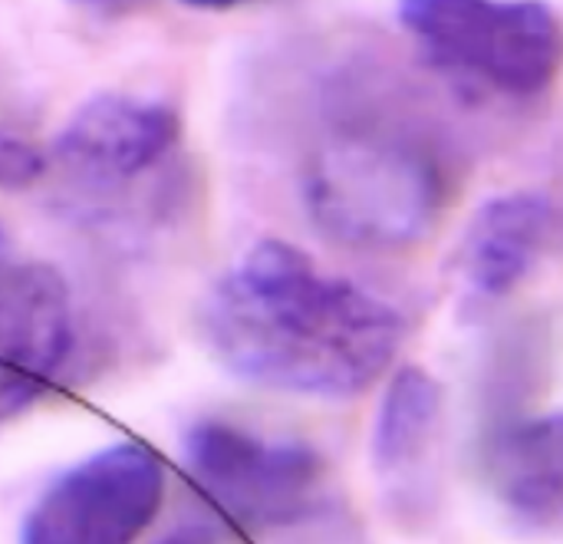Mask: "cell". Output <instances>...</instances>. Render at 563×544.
<instances>
[{"label":"cell","mask_w":563,"mask_h":544,"mask_svg":"<svg viewBox=\"0 0 563 544\" xmlns=\"http://www.w3.org/2000/svg\"><path fill=\"white\" fill-rule=\"evenodd\" d=\"M201 337L228 373L254 387L346 400L386 373L406 340V320L297 244L264 238L208 291Z\"/></svg>","instance_id":"1"},{"label":"cell","mask_w":563,"mask_h":544,"mask_svg":"<svg viewBox=\"0 0 563 544\" xmlns=\"http://www.w3.org/2000/svg\"><path fill=\"white\" fill-rule=\"evenodd\" d=\"M313 228L353 251H406L439 221L449 165L432 129L389 93L343 89L300 165Z\"/></svg>","instance_id":"2"},{"label":"cell","mask_w":563,"mask_h":544,"mask_svg":"<svg viewBox=\"0 0 563 544\" xmlns=\"http://www.w3.org/2000/svg\"><path fill=\"white\" fill-rule=\"evenodd\" d=\"M198 512L234 532H280L310 519L327 496V459L300 439L228 416L198 420L181 443Z\"/></svg>","instance_id":"3"},{"label":"cell","mask_w":563,"mask_h":544,"mask_svg":"<svg viewBox=\"0 0 563 544\" xmlns=\"http://www.w3.org/2000/svg\"><path fill=\"white\" fill-rule=\"evenodd\" d=\"M399 26L442 73L508 99L544 96L561 69L548 0H396Z\"/></svg>","instance_id":"4"},{"label":"cell","mask_w":563,"mask_h":544,"mask_svg":"<svg viewBox=\"0 0 563 544\" xmlns=\"http://www.w3.org/2000/svg\"><path fill=\"white\" fill-rule=\"evenodd\" d=\"M162 502V456L145 443H112L40 492L23 515L20 544H135Z\"/></svg>","instance_id":"5"},{"label":"cell","mask_w":563,"mask_h":544,"mask_svg":"<svg viewBox=\"0 0 563 544\" xmlns=\"http://www.w3.org/2000/svg\"><path fill=\"white\" fill-rule=\"evenodd\" d=\"M181 142L178 112L165 99L139 93H99L56 132L46 162L89 202L112 205L162 175Z\"/></svg>","instance_id":"6"},{"label":"cell","mask_w":563,"mask_h":544,"mask_svg":"<svg viewBox=\"0 0 563 544\" xmlns=\"http://www.w3.org/2000/svg\"><path fill=\"white\" fill-rule=\"evenodd\" d=\"M73 297L59 271L36 261L0 264V423L30 410L73 350Z\"/></svg>","instance_id":"7"},{"label":"cell","mask_w":563,"mask_h":544,"mask_svg":"<svg viewBox=\"0 0 563 544\" xmlns=\"http://www.w3.org/2000/svg\"><path fill=\"white\" fill-rule=\"evenodd\" d=\"M558 235V205L541 188H515L488 198L459 244V274L472 297L515 294L548 258Z\"/></svg>","instance_id":"8"},{"label":"cell","mask_w":563,"mask_h":544,"mask_svg":"<svg viewBox=\"0 0 563 544\" xmlns=\"http://www.w3.org/2000/svg\"><path fill=\"white\" fill-rule=\"evenodd\" d=\"M442 433V390L419 370H399L373 423V466L389 496L412 509L432 492V463Z\"/></svg>","instance_id":"9"},{"label":"cell","mask_w":563,"mask_h":544,"mask_svg":"<svg viewBox=\"0 0 563 544\" xmlns=\"http://www.w3.org/2000/svg\"><path fill=\"white\" fill-rule=\"evenodd\" d=\"M488 482L498 502L538 532L561 529L563 426L561 413L511 423L488 443Z\"/></svg>","instance_id":"10"},{"label":"cell","mask_w":563,"mask_h":544,"mask_svg":"<svg viewBox=\"0 0 563 544\" xmlns=\"http://www.w3.org/2000/svg\"><path fill=\"white\" fill-rule=\"evenodd\" d=\"M228 532L208 519L205 512H191V515H181L158 542L152 544H228Z\"/></svg>","instance_id":"11"},{"label":"cell","mask_w":563,"mask_h":544,"mask_svg":"<svg viewBox=\"0 0 563 544\" xmlns=\"http://www.w3.org/2000/svg\"><path fill=\"white\" fill-rule=\"evenodd\" d=\"M185 7H195V10H211V13H221V10H238L244 3H254V0H181Z\"/></svg>","instance_id":"12"},{"label":"cell","mask_w":563,"mask_h":544,"mask_svg":"<svg viewBox=\"0 0 563 544\" xmlns=\"http://www.w3.org/2000/svg\"><path fill=\"white\" fill-rule=\"evenodd\" d=\"M73 3H82V7H99V10H115V7H125L132 0H73Z\"/></svg>","instance_id":"13"},{"label":"cell","mask_w":563,"mask_h":544,"mask_svg":"<svg viewBox=\"0 0 563 544\" xmlns=\"http://www.w3.org/2000/svg\"><path fill=\"white\" fill-rule=\"evenodd\" d=\"M7 258H13V254H10V241H7V235H3V228H0V264H3Z\"/></svg>","instance_id":"14"},{"label":"cell","mask_w":563,"mask_h":544,"mask_svg":"<svg viewBox=\"0 0 563 544\" xmlns=\"http://www.w3.org/2000/svg\"><path fill=\"white\" fill-rule=\"evenodd\" d=\"M7 129H16V126H13V122L7 119V112H3V102H0V135H3Z\"/></svg>","instance_id":"15"}]
</instances>
